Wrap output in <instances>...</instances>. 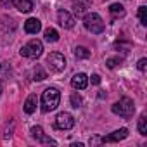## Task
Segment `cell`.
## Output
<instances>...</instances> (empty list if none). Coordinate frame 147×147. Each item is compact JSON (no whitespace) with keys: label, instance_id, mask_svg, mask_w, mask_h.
I'll list each match as a JSON object with an SVG mask.
<instances>
[{"label":"cell","instance_id":"28","mask_svg":"<svg viewBox=\"0 0 147 147\" xmlns=\"http://www.w3.org/2000/svg\"><path fill=\"white\" fill-rule=\"evenodd\" d=\"M0 95H2V82H0Z\"/></svg>","mask_w":147,"mask_h":147},{"label":"cell","instance_id":"24","mask_svg":"<svg viewBox=\"0 0 147 147\" xmlns=\"http://www.w3.org/2000/svg\"><path fill=\"white\" fill-rule=\"evenodd\" d=\"M137 67H138L140 71H145V69H147V59H140V61L137 62Z\"/></svg>","mask_w":147,"mask_h":147},{"label":"cell","instance_id":"8","mask_svg":"<svg viewBox=\"0 0 147 147\" xmlns=\"http://www.w3.org/2000/svg\"><path fill=\"white\" fill-rule=\"evenodd\" d=\"M57 19H59V24L62 28H66V30H71L73 26H75V18H73L67 11H64V9H61L57 12Z\"/></svg>","mask_w":147,"mask_h":147},{"label":"cell","instance_id":"14","mask_svg":"<svg viewBox=\"0 0 147 147\" xmlns=\"http://www.w3.org/2000/svg\"><path fill=\"white\" fill-rule=\"evenodd\" d=\"M35 109H36V95L31 94V95H28V99L24 102V113L26 114H33Z\"/></svg>","mask_w":147,"mask_h":147},{"label":"cell","instance_id":"4","mask_svg":"<svg viewBox=\"0 0 147 147\" xmlns=\"http://www.w3.org/2000/svg\"><path fill=\"white\" fill-rule=\"evenodd\" d=\"M42 52H43V45H42V42L40 40H30L26 45H23L21 47V50H19V54L23 55V57H28V59H38L40 55H42Z\"/></svg>","mask_w":147,"mask_h":147},{"label":"cell","instance_id":"22","mask_svg":"<svg viewBox=\"0 0 147 147\" xmlns=\"http://www.w3.org/2000/svg\"><path fill=\"white\" fill-rule=\"evenodd\" d=\"M71 106H73V107H76V109H78V107L82 106V97H80V95H78L76 92L71 95Z\"/></svg>","mask_w":147,"mask_h":147},{"label":"cell","instance_id":"6","mask_svg":"<svg viewBox=\"0 0 147 147\" xmlns=\"http://www.w3.org/2000/svg\"><path fill=\"white\" fill-rule=\"evenodd\" d=\"M75 126V118H73L69 113H59L55 118V128L59 130H71Z\"/></svg>","mask_w":147,"mask_h":147},{"label":"cell","instance_id":"23","mask_svg":"<svg viewBox=\"0 0 147 147\" xmlns=\"http://www.w3.org/2000/svg\"><path fill=\"white\" fill-rule=\"evenodd\" d=\"M114 47H116V49H119V50L123 49V52H128V50H130V47H131V43H130V42H126V43H123V42H116V43H114Z\"/></svg>","mask_w":147,"mask_h":147},{"label":"cell","instance_id":"9","mask_svg":"<svg viewBox=\"0 0 147 147\" xmlns=\"http://www.w3.org/2000/svg\"><path fill=\"white\" fill-rule=\"evenodd\" d=\"M90 5H92V0H75V2H73V11H75V14L78 18H82V16L87 14Z\"/></svg>","mask_w":147,"mask_h":147},{"label":"cell","instance_id":"1","mask_svg":"<svg viewBox=\"0 0 147 147\" xmlns=\"http://www.w3.org/2000/svg\"><path fill=\"white\" fill-rule=\"evenodd\" d=\"M61 102V92L54 87L47 88L43 94H42V111L43 113H50L54 111Z\"/></svg>","mask_w":147,"mask_h":147},{"label":"cell","instance_id":"26","mask_svg":"<svg viewBox=\"0 0 147 147\" xmlns=\"http://www.w3.org/2000/svg\"><path fill=\"white\" fill-rule=\"evenodd\" d=\"M97 144H100V137H92L90 138V145H97Z\"/></svg>","mask_w":147,"mask_h":147},{"label":"cell","instance_id":"17","mask_svg":"<svg viewBox=\"0 0 147 147\" xmlns=\"http://www.w3.org/2000/svg\"><path fill=\"white\" fill-rule=\"evenodd\" d=\"M45 40H47L49 43H54V42H57V40H59V33H57V30H54V28H49V30H45Z\"/></svg>","mask_w":147,"mask_h":147},{"label":"cell","instance_id":"12","mask_svg":"<svg viewBox=\"0 0 147 147\" xmlns=\"http://www.w3.org/2000/svg\"><path fill=\"white\" fill-rule=\"evenodd\" d=\"M40 30H42V23H40L36 18H30V19L24 23V31L30 33V35H36Z\"/></svg>","mask_w":147,"mask_h":147},{"label":"cell","instance_id":"27","mask_svg":"<svg viewBox=\"0 0 147 147\" xmlns=\"http://www.w3.org/2000/svg\"><path fill=\"white\" fill-rule=\"evenodd\" d=\"M4 5H11V0H0V7Z\"/></svg>","mask_w":147,"mask_h":147},{"label":"cell","instance_id":"5","mask_svg":"<svg viewBox=\"0 0 147 147\" xmlns=\"http://www.w3.org/2000/svg\"><path fill=\"white\" fill-rule=\"evenodd\" d=\"M47 64H49V67H50L52 71H55V73H61V71L66 69V59H64V55L59 54V52H52V54H49V57H47Z\"/></svg>","mask_w":147,"mask_h":147},{"label":"cell","instance_id":"19","mask_svg":"<svg viewBox=\"0 0 147 147\" xmlns=\"http://www.w3.org/2000/svg\"><path fill=\"white\" fill-rule=\"evenodd\" d=\"M138 131H140V135H147V116L145 114H142L138 118Z\"/></svg>","mask_w":147,"mask_h":147},{"label":"cell","instance_id":"11","mask_svg":"<svg viewBox=\"0 0 147 147\" xmlns=\"http://www.w3.org/2000/svg\"><path fill=\"white\" fill-rule=\"evenodd\" d=\"M71 85H73V88H76V90H83L88 85V76L85 75V73H78V75H75L71 78Z\"/></svg>","mask_w":147,"mask_h":147},{"label":"cell","instance_id":"3","mask_svg":"<svg viewBox=\"0 0 147 147\" xmlns=\"http://www.w3.org/2000/svg\"><path fill=\"white\" fill-rule=\"evenodd\" d=\"M113 113L121 116V118H131L135 113V104L130 97H121L114 106H113Z\"/></svg>","mask_w":147,"mask_h":147},{"label":"cell","instance_id":"25","mask_svg":"<svg viewBox=\"0 0 147 147\" xmlns=\"http://www.w3.org/2000/svg\"><path fill=\"white\" fill-rule=\"evenodd\" d=\"M90 80H92V83H94V85H99V83H100V76H99V75H92V78H90Z\"/></svg>","mask_w":147,"mask_h":147},{"label":"cell","instance_id":"13","mask_svg":"<svg viewBox=\"0 0 147 147\" xmlns=\"http://www.w3.org/2000/svg\"><path fill=\"white\" fill-rule=\"evenodd\" d=\"M14 7L19 11V12H31L33 11V0H12Z\"/></svg>","mask_w":147,"mask_h":147},{"label":"cell","instance_id":"15","mask_svg":"<svg viewBox=\"0 0 147 147\" xmlns=\"http://www.w3.org/2000/svg\"><path fill=\"white\" fill-rule=\"evenodd\" d=\"M109 12H111V16L116 19V18H123L125 16V7L121 5V4H113L111 7H109Z\"/></svg>","mask_w":147,"mask_h":147},{"label":"cell","instance_id":"20","mask_svg":"<svg viewBox=\"0 0 147 147\" xmlns=\"http://www.w3.org/2000/svg\"><path fill=\"white\" fill-rule=\"evenodd\" d=\"M138 19H140V24L142 26H147V7L145 5H140L138 7Z\"/></svg>","mask_w":147,"mask_h":147},{"label":"cell","instance_id":"2","mask_svg":"<svg viewBox=\"0 0 147 147\" xmlns=\"http://www.w3.org/2000/svg\"><path fill=\"white\" fill-rule=\"evenodd\" d=\"M83 26H85L88 31H92L94 35L102 33L104 28H106L102 18H100L97 12H88V14H85V16H83Z\"/></svg>","mask_w":147,"mask_h":147},{"label":"cell","instance_id":"10","mask_svg":"<svg viewBox=\"0 0 147 147\" xmlns=\"http://www.w3.org/2000/svg\"><path fill=\"white\" fill-rule=\"evenodd\" d=\"M126 137H128V130L126 128H119V130L113 131L107 137H100V144H106V142H119V140H123Z\"/></svg>","mask_w":147,"mask_h":147},{"label":"cell","instance_id":"16","mask_svg":"<svg viewBox=\"0 0 147 147\" xmlns=\"http://www.w3.org/2000/svg\"><path fill=\"white\" fill-rule=\"evenodd\" d=\"M47 78V73H45V69L40 66V64H36V67L33 69V80L35 82H43Z\"/></svg>","mask_w":147,"mask_h":147},{"label":"cell","instance_id":"7","mask_svg":"<svg viewBox=\"0 0 147 147\" xmlns=\"http://www.w3.org/2000/svg\"><path fill=\"white\" fill-rule=\"evenodd\" d=\"M31 137H33L36 142H40V144L55 145V140H54V138H50V137H47V135H45V131L42 130V126H33V128H31Z\"/></svg>","mask_w":147,"mask_h":147},{"label":"cell","instance_id":"18","mask_svg":"<svg viewBox=\"0 0 147 147\" xmlns=\"http://www.w3.org/2000/svg\"><path fill=\"white\" fill-rule=\"evenodd\" d=\"M75 57L76 59H88L90 57V50L87 47H76L75 49Z\"/></svg>","mask_w":147,"mask_h":147},{"label":"cell","instance_id":"21","mask_svg":"<svg viewBox=\"0 0 147 147\" xmlns=\"http://www.w3.org/2000/svg\"><path fill=\"white\" fill-rule=\"evenodd\" d=\"M121 62H123V59H121V57H111V59H107V61H106V64H107V67H109V69L116 67V66H118V64H121Z\"/></svg>","mask_w":147,"mask_h":147}]
</instances>
